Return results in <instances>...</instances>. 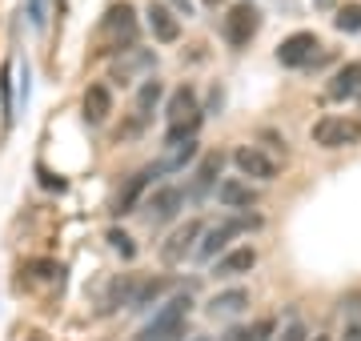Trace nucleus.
Masks as SVG:
<instances>
[{"label":"nucleus","instance_id":"nucleus-1","mask_svg":"<svg viewBox=\"0 0 361 341\" xmlns=\"http://www.w3.org/2000/svg\"><path fill=\"white\" fill-rule=\"evenodd\" d=\"M310 137H313L317 149H353V144H361V117L325 113L322 120H313Z\"/></svg>","mask_w":361,"mask_h":341},{"label":"nucleus","instance_id":"nucleus-2","mask_svg":"<svg viewBox=\"0 0 361 341\" xmlns=\"http://www.w3.org/2000/svg\"><path fill=\"white\" fill-rule=\"evenodd\" d=\"M101 37H104V49L101 53H129L137 49V13H133V4H113L101 20Z\"/></svg>","mask_w":361,"mask_h":341},{"label":"nucleus","instance_id":"nucleus-3","mask_svg":"<svg viewBox=\"0 0 361 341\" xmlns=\"http://www.w3.org/2000/svg\"><path fill=\"white\" fill-rule=\"evenodd\" d=\"M189 309H193V302H189V293H177L173 302L161 309V314L149 321V326L141 329L145 341H177L180 329H185V317H189Z\"/></svg>","mask_w":361,"mask_h":341},{"label":"nucleus","instance_id":"nucleus-4","mask_svg":"<svg viewBox=\"0 0 361 341\" xmlns=\"http://www.w3.org/2000/svg\"><path fill=\"white\" fill-rule=\"evenodd\" d=\"M257 28H261V13H257V4L241 0V4H233L229 13H225V20H221V37L229 40L233 49H245L249 40L257 37Z\"/></svg>","mask_w":361,"mask_h":341},{"label":"nucleus","instance_id":"nucleus-5","mask_svg":"<svg viewBox=\"0 0 361 341\" xmlns=\"http://www.w3.org/2000/svg\"><path fill=\"white\" fill-rule=\"evenodd\" d=\"M257 217H237V221H221V225H209L205 233H201V245H197V257L201 261H217V253H225L229 245V237L245 233V229H257Z\"/></svg>","mask_w":361,"mask_h":341},{"label":"nucleus","instance_id":"nucleus-6","mask_svg":"<svg viewBox=\"0 0 361 341\" xmlns=\"http://www.w3.org/2000/svg\"><path fill=\"white\" fill-rule=\"evenodd\" d=\"M201 233H205V221H197V217H189L185 225H177V229L169 233V241L161 245V261H165V265H180L189 253H197Z\"/></svg>","mask_w":361,"mask_h":341},{"label":"nucleus","instance_id":"nucleus-7","mask_svg":"<svg viewBox=\"0 0 361 341\" xmlns=\"http://www.w3.org/2000/svg\"><path fill=\"white\" fill-rule=\"evenodd\" d=\"M180 205H185V189H180V185H161V189H153V193L141 201L145 221L149 225H169L180 213Z\"/></svg>","mask_w":361,"mask_h":341},{"label":"nucleus","instance_id":"nucleus-8","mask_svg":"<svg viewBox=\"0 0 361 341\" xmlns=\"http://www.w3.org/2000/svg\"><path fill=\"white\" fill-rule=\"evenodd\" d=\"M322 49L317 32H289V37L277 44V65L285 68H305L313 61V53Z\"/></svg>","mask_w":361,"mask_h":341},{"label":"nucleus","instance_id":"nucleus-9","mask_svg":"<svg viewBox=\"0 0 361 341\" xmlns=\"http://www.w3.org/2000/svg\"><path fill=\"white\" fill-rule=\"evenodd\" d=\"M161 97H165V85H161L157 77H149L141 89H137V97H133V120L125 125V137H137V132L149 125V117H153V108H157Z\"/></svg>","mask_w":361,"mask_h":341},{"label":"nucleus","instance_id":"nucleus-10","mask_svg":"<svg viewBox=\"0 0 361 341\" xmlns=\"http://www.w3.org/2000/svg\"><path fill=\"white\" fill-rule=\"evenodd\" d=\"M233 165L241 177H253V181H273L277 177V161L269 153H261L257 144H241V149H233Z\"/></svg>","mask_w":361,"mask_h":341},{"label":"nucleus","instance_id":"nucleus-11","mask_svg":"<svg viewBox=\"0 0 361 341\" xmlns=\"http://www.w3.org/2000/svg\"><path fill=\"white\" fill-rule=\"evenodd\" d=\"M257 265V249L253 245H237V249H225L213 261V277L217 281H233V277H241V273H249Z\"/></svg>","mask_w":361,"mask_h":341},{"label":"nucleus","instance_id":"nucleus-12","mask_svg":"<svg viewBox=\"0 0 361 341\" xmlns=\"http://www.w3.org/2000/svg\"><path fill=\"white\" fill-rule=\"evenodd\" d=\"M217 201L225 205V209H253L261 197L245 177H221L217 181Z\"/></svg>","mask_w":361,"mask_h":341},{"label":"nucleus","instance_id":"nucleus-13","mask_svg":"<svg viewBox=\"0 0 361 341\" xmlns=\"http://www.w3.org/2000/svg\"><path fill=\"white\" fill-rule=\"evenodd\" d=\"M325 97L329 101H357L361 97V61H349V65L337 68L334 77H329Z\"/></svg>","mask_w":361,"mask_h":341},{"label":"nucleus","instance_id":"nucleus-14","mask_svg":"<svg viewBox=\"0 0 361 341\" xmlns=\"http://www.w3.org/2000/svg\"><path fill=\"white\" fill-rule=\"evenodd\" d=\"M153 177H157V169L149 165V169H137V173L129 177V181H125V189L116 193V205H113V213H116V217H125V213H133L137 205H141L145 189L153 185Z\"/></svg>","mask_w":361,"mask_h":341},{"label":"nucleus","instance_id":"nucleus-15","mask_svg":"<svg viewBox=\"0 0 361 341\" xmlns=\"http://www.w3.org/2000/svg\"><path fill=\"white\" fill-rule=\"evenodd\" d=\"M80 108H85V120H89L92 129H97V125H104V120L113 117V92H109V85L92 80L89 89H85V101H80Z\"/></svg>","mask_w":361,"mask_h":341},{"label":"nucleus","instance_id":"nucleus-16","mask_svg":"<svg viewBox=\"0 0 361 341\" xmlns=\"http://www.w3.org/2000/svg\"><path fill=\"white\" fill-rule=\"evenodd\" d=\"M145 25H149L153 40H161V44H173V40L180 37L177 13H173V8H165V4H149V8H145Z\"/></svg>","mask_w":361,"mask_h":341},{"label":"nucleus","instance_id":"nucleus-17","mask_svg":"<svg viewBox=\"0 0 361 341\" xmlns=\"http://www.w3.org/2000/svg\"><path fill=\"white\" fill-rule=\"evenodd\" d=\"M165 117H169V129H173V125H185V120H197V117H201V108H197V89H193V85H180V89H173Z\"/></svg>","mask_w":361,"mask_h":341},{"label":"nucleus","instance_id":"nucleus-18","mask_svg":"<svg viewBox=\"0 0 361 341\" xmlns=\"http://www.w3.org/2000/svg\"><path fill=\"white\" fill-rule=\"evenodd\" d=\"M221 165H225V157H221V153H205V157H201V165H197V173H193V185L185 189V197H205L209 189H217Z\"/></svg>","mask_w":361,"mask_h":341},{"label":"nucleus","instance_id":"nucleus-19","mask_svg":"<svg viewBox=\"0 0 361 341\" xmlns=\"http://www.w3.org/2000/svg\"><path fill=\"white\" fill-rule=\"evenodd\" d=\"M249 305V293L245 289H225V293H213V297H209V314L213 317H233V314H241V309H245Z\"/></svg>","mask_w":361,"mask_h":341},{"label":"nucleus","instance_id":"nucleus-20","mask_svg":"<svg viewBox=\"0 0 361 341\" xmlns=\"http://www.w3.org/2000/svg\"><path fill=\"white\" fill-rule=\"evenodd\" d=\"M197 157V141H185V144H173V149H169L165 157L157 161L153 169L157 173H180L185 169V165H189V161Z\"/></svg>","mask_w":361,"mask_h":341},{"label":"nucleus","instance_id":"nucleus-21","mask_svg":"<svg viewBox=\"0 0 361 341\" xmlns=\"http://www.w3.org/2000/svg\"><path fill=\"white\" fill-rule=\"evenodd\" d=\"M153 65H157V56L149 53V49H129V61H125V65H116L113 77L121 80V85H129V77L137 73V68H153Z\"/></svg>","mask_w":361,"mask_h":341},{"label":"nucleus","instance_id":"nucleus-22","mask_svg":"<svg viewBox=\"0 0 361 341\" xmlns=\"http://www.w3.org/2000/svg\"><path fill=\"white\" fill-rule=\"evenodd\" d=\"M334 28H337V32H361V0H349V4L337 8Z\"/></svg>","mask_w":361,"mask_h":341},{"label":"nucleus","instance_id":"nucleus-23","mask_svg":"<svg viewBox=\"0 0 361 341\" xmlns=\"http://www.w3.org/2000/svg\"><path fill=\"white\" fill-rule=\"evenodd\" d=\"M109 245H113L121 257H137V245H133V237H129V233H121V229H113V233H109Z\"/></svg>","mask_w":361,"mask_h":341},{"label":"nucleus","instance_id":"nucleus-24","mask_svg":"<svg viewBox=\"0 0 361 341\" xmlns=\"http://www.w3.org/2000/svg\"><path fill=\"white\" fill-rule=\"evenodd\" d=\"M273 341H310V329H305V321H297V317H293V321H289V326H285Z\"/></svg>","mask_w":361,"mask_h":341},{"label":"nucleus","instance_id":"nucleus-25","mask_svg":"<svg viewBox=\"0 0 361 341\" xmlns=\"http://www.w3.org/2000/svg\"><path fill=\"white\" fill-rule=\"evenodd\" d=\"M28 273L44 281V277H56V273H61V265H56V261H28Z\"/></svg>","mask_w":361,"mask_h":341},{"label":"nucleus","instance_id":"nucleus-26","mask_svg":"<svg viewBox=\"0 0 361 341\" xmlns=\"http://www.w3.org/2000/svg\"><path fill=\"white\" fill-rule=\"evenodd\" d=\"M221 341H253V329H249V326H233Z\"/></svg>","mask_w":361,"mask_h":341},{"label":"nucleus","instance_id":"nucleus-27","mask_svg":"<svg viewBox=\"0 0 361 341\" xmlns=\"http://www.w3.org/2000/svg\"><path fill=\"white\" fill-rule=\"evenodd\" d=\"M341 341H361V326H357V321H349V326H345V333H341Z\"/></svg>","mask_w":361,"mask_h":341},{"label":"nucleus","instance_id":"nucleus-28","mask_svg":"<svg viewBox=\"0 0 361 341\" xmlns=\"http://www.w3.org/2000/svg\"><path fill=\"white\" fill-rule=\"evenodd\" d=\"M313 341H334V337H325V333H322V337H313Z\"/></svg>","mask_w":361,"mask_h":341},{"label":"nucleus","instance_id":"nucleus-29","mask_svg":"<svg viewBox=\"0 0 361 341\" xmlns=\"http://www.w3.org/2000/svg\"><path fill=\"white\" fill-rule=\"evenodd\" d=\"M205 4H221V0H205Z\"/></svg>","mask_w":361,"mask_h":341},{"label":"nucleus","instance_id":"nucleus-30","mask_svg":"<svg viewBox=\"0 0 361 341\" xmlns=\"http://www.w3.org/2000/svg\"><path fill=\"white\" fill-rule=\"evenodd\" d=\"M133 341H145V337H141V333H137V337H133Z\"/></svg>","mask_w":361,"mask_h":341},{"label":"nucleus","instance_id":"nucleus-31","mask_svg":"<svg viewBox=\"0 0 361 341\" xmlns=\"http://www.w3.org/2000/svg\"><path fill=\"white\" fill-rule=\"evenodd\" d=\"M357 101H361V97H357Z\"/></svg>","mask_w":361,"mask_h":341}]
</instances>
